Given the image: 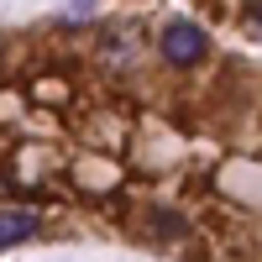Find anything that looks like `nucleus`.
Here are the masks:
<instances>
[{"instance_id": "1", "label": "nucleus", "mask_w": 262, "mask_h": 262, "mask_svg": "<svg viewBox=\"0 0 262 262\" xmlns=\"http://www.w3.org/2000/svg\"><path fill=\"white\" fill-rule=\"evenodd\" d=\"M158 48H163V58L173 63V69H194V63L210 53V37L194 27V21H168L163 37H158Z\"/></svg>"}, {"instance_id": "2", "label": "nucleus", "mask_w": 262, "mask_h": 262, "mask_svg": "<svg viewBox=\"0 0 262 262\" xmlns=\"http://www.w3.org/2000/svg\"><path fill=\"white\" fill-rule=\"evenodd\" d=\"M37 231V215L32 210H0V247H16Z\"/></svg>"}, {"instance_id": "3", "label": "nucleus", "mask_w": 262, "mask_h": 262, "mask_svg": "<svg viewBox=\"0 0 262 262\" xmlns=\"http://www.w3.org/2000/svg\"><path fill=\"white\" fill-rule=\"evenodd\" d=\"M247 27L262 37V0H252V6H247Z\"/></svg>"}]
</instances>
